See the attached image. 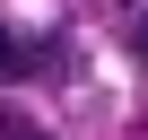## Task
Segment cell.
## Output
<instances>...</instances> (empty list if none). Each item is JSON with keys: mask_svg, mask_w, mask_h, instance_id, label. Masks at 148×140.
Segmentation results:
<instances>
[{"mask_svg": "<svg viewBox=\"0 0 148 140\" xmlns=\"http://www.w3.org/2000/svg\"><path fill=\"white\" fill-rule=\"evenodd\" d=\"M131 53H139V61H148V18H131Z\"/></svg>", "mask_w": 148, "mask_h": 140, "instance_id": "3957f363", "label": "cell"}, {"mask_svg": "<svg viewBox=\"0 0 148 140\" xmlns=\"http://www.w3.org/2000/svg\"><path fill=\"white\" fill-rule=\"evenodd\" d=\"M0 140H44V131H35V123H0Z\"/></svg>", "mask_w": 148, "mask_h": 140, "instance_id": "7a4b0ae2", "label": "cell"}, {"mask_svg": "<svg viewBox=\"0 0 148 140\" xmlns=\"http://www.w3.org/2000/svg\"><path fill=\"white\" fill-rule=\"evenodd\" d=\"M9 70H26V61H18V44H9V35H0V79H9Z\"/></svg>", "mask_w": 148, "mask_h": 140, "instance_id": "6da1fadb", "label": "cell"}]
</instances>
